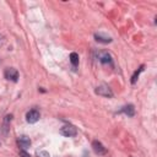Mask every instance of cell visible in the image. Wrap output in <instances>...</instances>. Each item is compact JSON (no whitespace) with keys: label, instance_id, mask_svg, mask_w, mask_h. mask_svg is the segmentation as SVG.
Returning a JSON list of instances; mask_svg holds the SVG:
<instances>
[{"label":"cell","instance_id":"2","mask_svg":"<svg viewBox=\"0 0 157 157\" xmlns=\"http://www.w3.org/2000/svg\"><path fill=\"white\" fill-rule=\"evenodd\" d=\"M60 134L64 135V136H66V137H72V136H75L77 134V129L74 125L67 124V125H64L60 129Z\"/></svg>","mask_w":157,"mask_h":157},{"label":"cell","instance_id":"4","mask_svg":"<svg viewBox=\"0 0 157 157\" xmlns=\"http://www.w3.org/2000/svg\"><path fill=\"white\" fill-rule=\"evenodd\" d=\"M97 58L98 60L102 63V64H108V65H112L113 63V59H112V55L108 53V52H98L97 53Z\"/></svg>","mask_w":157,"mask_h":157},{"label":"cell","instance_id":"10","mask_svg":"<svg viewBox=\"0 0 157 157\" xmlns=\"http://www.w3.org/2000/svg\"><path fill=\"white\" fill-rule=\"evenodd\" d=\"M144 69H145V65H141V66H140V67L134 72V75H132V77H131V83H132V85H135V83H136L137 77H139V75L144 71Z\"/></svg>","mask_w":157,"mask_h":157},{"label":"cell","instance_id":"1","mask_svg":"<svg viewBox=\"0 0 157 157\" xmlns=\"http://www.w3.org/2000/svg\"><path fill=\"white\" fill-rule=\"evenodd\" d=\"M94 92H96L98 96H102V97H107V98H112V97H113V92H112V90H110L107 85H101V86H98Z\"/></svg>","mask_w":157,"mask_h":157},{"label":"cell","instance_id":"14","mask_svg":"<svg viewBox=\"0 0 157 157\" xmlns=\"http://www.w3.org/2000/svg\"><path fill=\"white\" fill-rule=\"evenodd\" d=\"M4 43H5V37L0 33V47H1V45H4Z\"/></svg>","mask_w":157,"mask_h":157},{"label":"cell","instance_id":"8","mask_svg":"<svg viewBox=\"0 0 157 157\" xmlns=\"http://www.w3.org/2000/svg\"><path fill=\"white\" fill-rule=\"evenodd\" d=\"M94 39L99 43H103V44H107V43H110L112 42V38L109 36H105L103 33H94Z\"/></svg>","mask_w":157,"mask_h":157},{"label":"cell","instance_id":"12","mask_svg":"<svg viewBox=\"0 0 157 157\" xmlns=\"http://www.w3.org/2000/svg\"><path fill=\"white\" fill-rule=\"evenodd\" d=\"M37 155H38V157H50L47 151H38Z\"/></svg>","mask_w":157,"mask_h":157},{"label":"cell","instance_id":"13","mask_svg":"<svg viewBox=\"0 0 157 157\" xmlns=\"http://www.w3.org/2000/svg\"><path fill=\"white\" fill-rule=\"evenodd\" d=\"M20 157H31V156H29V153H27L25 150H21V151H20Z\"/></svg>","mask_w":157,"mask_h":157},{"label":"cell","instance_id":"6","mask_svg":"<svg viewBox=\"0 0 157 157\" xmlns=\"http://www.w3.org/2000/svg\"><path fill=\"white\" fill-rule=\"evenodd\" d=\"M92 148H93L94 153L98 155V156H103V155L107 153V148L103 146L102 142H99V141H97V140H94V141L92 142Z\"/></svg>","mask_w":157,"mask_h":157},{"label":"cell","instance_id":"3","mask_svg":"<svg viewBox=\"0 0 157 157\" xmlns=\"http://www.w3.org/2000/svg\"><path fill=\"white\" fill-rule=\"evenodd\" d=\"M39 118H40V114H39V112H38L37 109H31V110L27 112V114H26V120H27V123H29V124L37 123V121L39 120Z\"/></svg>","mask_w":157,"mask_h":157},{"label":"cell","instance_id":"9","mask_svg":"<svg viewBox=\"0 0 157 157\" xmlns=\"http://www.w3.org/2000/svg\"><path fill=\"white\" fill-rule=\"evenodd\" d=\"M120 113H124L128 117H134L135 115V108L132 104H126L120 109Z\"/></svg>","mask_w":157,"mask_h":157},{"label":"cell","instance_id":"7","mask_svg":"<svg viewBox=\"0 0 157 157\" xmlns=\"http://www.w3.org/2000/svg\"><path fill=\"white\" fill-rule=\"evenodd\" d=\"M17 144H18V146H20L21 148H27V147H29V145H31V140H29L28 136L22 135V136H20V137L17 139Z\"/></svg>","mask_w":157,"mask_h":157},{"label":"cell","instance_id":"5","mask_svg":"<svg viewBox=\"0 0 157 157\" xmlns=\"http://www.w3.org/2000/svg\"><path fill=\"white\" fill-rule=\"evenodd\" d=\"M4 76H5L6 80H10V81L16 82L17 78H18V71L16 69H13V67H7L5 70V72H4Z\"/></svg>","mask_w":157,"mask_h":157},{"label":"cell","instance_id":"11","mask_svg":"<svg viewBox=\"0 0 157 157\" xmlns=\"http://www.w3.org/2000/svg\"><path fill=\"white\" fill-rule=\"evenodd\" d=\"M70 61H71L72 66L76 67V66L78 65V55H77L76 53H71V54H70Z\"/></svg>","mask_w":157,"mask_h":157}]
</instances>
